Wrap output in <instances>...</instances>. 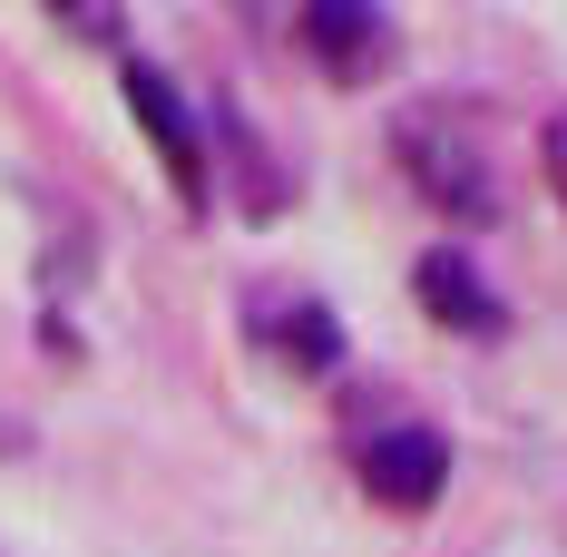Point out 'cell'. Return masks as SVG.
Segmentation results:
<instances>
[{
	"label": "cell",
	"mask_w": 567,
	"mask_h": 557,
	"mask_svg": "<svg viewBox=\"0 0 567 557\" xmlns=\"http://www.w3.org/2000/svg\"><path fill=\"white\" fill-rule=\"evenodd\" d=\"M441 479H451L441 431H382V441L362 450V489L392 499V508H431V499H441Z\"/></svg>",
	"instance_id": "obj_1"
},
{
	"label": "cell",
	"mask_w": 567,
	"mask_h": 557,
	"mask_svg": "<svg viewBox=\"0 0 567 557\" xmlns=\"http://www.w3.org/2000/svg\"><path fill=\"white\" fill-rule=\"evenodd\" d=\"M401 147H411V176H421V186H431L441 206H460V216H480V206H489V176L470 167V147H460V137H441L431 117H421V127H411Z\"/></svg>",
	"instance_id": "obj_2"
},
{
	"label": "cell",
	"mask_w": 567,
	"mask_h": 557,
	"mask_svg": "<svg viewBox=\"0 0 567 557\" xmlns=\"http://www.w3.org/2000/svg\"><path fill=\"white\" fill-rule=\"evenodd\" d=\"M421 303L460 333H499V293L470 275V255H421Z\"/></svg>",
	"instance_id": "obj_3"
},
{
	"label": "cell",
	"mask_w": 567,
	"mask_h": 557,
	"mask_svg": "<svg viewBox=\"0 0 567 557\" xmlns=\"http://www.w3.org/2000/svg\"><path fill=\"white\" fill-rule=\"evenodd\" d=\"M127 109L147 117V137H157V157L176 167V186H196V127H186V109H176V89L157 69H127Z\"/></svg>",
	"instance_id": "obj_4"
},
{
	"label": "cell",
	"mask_w": 567,
	"mask_h": 557,
	"mask_svg": "<svg viewBox=\"0 0 567 557\" xmlns=\"http://www.w3.org/2000/svg\"><path fill=\"white\" fill-rule=\"evenodd\" d=\"M303 40H313V50H333V59H352V50H372L382 30H372V10H313V20H303Z\"/></svg>",
	"instance_id": "obj_5"
},
{
	"label": "cell",
	"mask_w": 567,
	"mask_h": 557,
	"mask_svg": "<svg viewBox=\"0 0 567 557\" xmlns=\"http://www.w3.org/2000/svg\"><path fill=\"white\" fill-rule=\"evenodd\" d=\"M293 352H303V362H333V323H323V313H303V323H293Z\"/></svg>",
	"instance_id": "obj_6"
},
{
	"label": "cell",
	"mask_w": 567,
	"mask_h": 557,
	"mask_svg": "<svg viewBox=\"0 0 567 557\" xmlns=\"http://www.w3.org/2000/svg\"><path fill=\"white\" fill-rule=\"evenodd\" d=\"M548 176H558V196H567V127H548Z\"/></svg>",
	"instance_id": "obj_7"
}]
</instances>
